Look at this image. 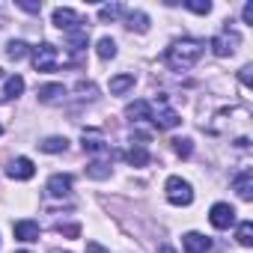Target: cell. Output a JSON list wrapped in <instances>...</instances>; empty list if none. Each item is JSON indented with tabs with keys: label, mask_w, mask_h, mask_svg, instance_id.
<instances>
[{
	"label": "cell",
	"mask_w": 253,
	"mask_h": 253,
	"mask_svg": "<svg viewBox=\"0 0 253 253\" xmlns=\"http://www.w3.org/2000/svg\"><path fill=\"white\" fill-rule=\"evenodd\" d=\"M206 54V42L203 39H194V36H182L176 39L167 51H164V63L173 69V72H188L200 63V57Z\"/></svg>",
	"instance_id": "obj_1"
},
{
	"label": "cell",
	"mask_w": 253,
	"mask_h": 253,
	"mask_svg": "<svg viewBox=\"0 0 253 253\" xmlns=\"http://www.w3.org/2000/svg\"><path fill=\"white\" fill-rule=\"evenodd\" d=\"M149 122L158 131H167V128H176V125L182 122V116H179V110L170 107L167 95H158L155 101H149Z\"/></svg>",
	"instance_id": "obj_2"
},
{
	"label": "cell",
	"mask_w": 253,
	"mask_h": 253,
	"mask_svg": "<svg viewBox=\"0 0 253 253\" xmlns=\"http://www.w3.org/2000/svg\"><path fill=\"white\" fill-rule=\"evenodd\" d=\"M30 57H33V69H36V72H57L60 66L69 63V60L60 54V48L51 45V42H42V45L30 48Z\"/></svg>",
	"instance_id": "obj_3"
},
{
	"label": "cell",
	"mask_w": 253,
	"mask_h": 253,
	"mask_svg": "<svg viewBox=\"0 0 253 253\" xmlns=\"http://www.w3.org/2000/svg\"><path fill=\"white\" fill-rule=\"evenodd\" d=\"M164 194H167V203H170V206H179V209L194 203V188H191V182H185L182 176H170L167 185H164Z\"/></svg>",
	"instance_id": "obj_4"
},
{
	"label": "cell",
	"mask_w": 253,
	"mask_h": 253,
	"mask_svg": "<svg viewBox=\"0 0 253 253\" xmlns=\"http://www.w3.org/2000/svg\"><path fill=\"white\" fill-rule=\"evenodd\" d=\"M81 146H84V152H89V155H98V158H104V161H113L110 143H107L104 134L95 131V128H86V131L81 134Z\"/></svg>",
	"instance_id": "obj_5"
},
{
	"label": "cell",
	"mask_w": 253,
	"mask_h": 253,
	"mask_svg": "<svg viewBox=\"0 0 253 253\" xmlns=\"http://www.w3.org/2000/svg\"><path fill=\"white\" fill-rule=\"evenodd\" d=\"M54 27L63 30V33H72V30H86L89 24L84 21L81 12H75V9H69V6H57V9H54Z\"/></svg>",
	"instance_id": "obj_6"
},
{
	"label": "cell",
	"mask_w": 253,
	"mask_h": 253,
	"mask_svg": "<svg viewBox=\"0 0 253 253\" xmlns=\"http://www.w3.org/2000/svg\"><path fill=\"white\" fill-rule=\"evenodd\" d=\"M241 45V36L235 33V30H229V24L209 42V48H211V54L214 57H229V54H235V48Z\"/></svg>",
	"instance_id": "obj_7"
},
{
	"label": "cell",
	"mask_w": 253,
	"mask_h": 253,
	"mask_svg": "<svg viewBox=\"0 0 253 253\" xmlns=\"http://www.w3.org/2000/svg\"><path fill=\"white\" fill-rule=\"evenodd\" d=\"M209 220H211L214 229H229L235 223V209L229 203H214L211 211H209Z\"/></svg>",
	"instance_id": "obj_8"
},
{
	"label": "cell",
	"mask_w": 253,
	"mask_h": 253,
	"mask_svg": "<svg viewBox=\"0 0 253 253\" xmlns=\"http://www.w3.org/2000/svg\"><path fill=\"white\" fill-rule=\"evenodd\" d=\"M72 176L69 173H54L51 179H48V185H45V191H48V197H54V200H63V197H69L72 194Z\"/></svg>",
	"instance_id": "obj_9"
},
{
	"label": "cell",
	"mask_w": 253,
	"mask_h": 253,
	"mask_svg": "<svg viewBox=\"0 0 253 253\" xmlns=\"http://www.w3.org/2000/svg\"><path fill=\"white\" fill-rule=\"evenodd\" d=\"M6 176H9V179H15V182H27V179H33V176H36V164H33L30 158H24V155H21V158H15V161L6 167Z\"/></svg>",
	"instance_id": "obj_10"
},
{
	"label": "cell",
	"mask_w": 253,
	"mask_h": 253,
	"mask_svg": "<svg viewBox=\"0 0 253 253\" xmlns=\"http://www.w3.org/2000/svg\"><path fill=\"white\" fill-rule=\"evenodd\" d=\"M232 191L244 200V203H250L253 200V170H241V173H235L232 176Z\"/></svg>",
	"instance_id": "obj_11"
},
{
	"label": "cell",
	"mask_w": 253,
	"mask_h": 253,
	"mask_svg": "<svg viewBox=\"0 0 253 253\" xmlns=\"http://www.w3.org/2000/svg\"><path fill=\"white\" fill-rule=\"evenodd\" d=\"M182 244H185V253H206L211 247V238H206L203 232H185Z\"/></svg>",
	"instance_id": "obj_12"
},
{
	"label": "cell",
	"mask_w": 253,
	"mask_h": 253,
	"mask_svg": "<svg viewBox=\"0 0 253 253\" xmlns=\"http://www.w3.org/2000/svg\"><path fill=\"white\" fill-rule=\"evenodd\" d=\"M12 232L18 241H39V223L36 220H15Z\"/></svg>",
	"instance_id": "obj_13"
},
{
	"label": "cell",
	"mask_w": 253,
	"mask_h": 253,
	"mask_svg": "<svg viewBox=\"0 0 253 253\" xmlns=\"http://www.w3.org/2000/svg\"><path fill=\"white\" fill-rule=\"evenodd\" d=\"M122 158H125V161H128L131 167H146V164L152 161V155H149V149H146L143 143H134V146H131L128 152H125V155H122Z\"/></svg>",
	"instance_id": "obj_14"
},
{
	"label": "cell",
	"mask_w": 253,
	"mask_h": 253,
	"mask_svg": "<svg viewBox=\"0 0 253 253\" xmlns=\"http://www.w3.org/2000/svg\"><path fill=\"white\" fill-rule=\"evenodd\" d=\"M36 95H39V101L54 104V101H60V98L66 95V86H63V84H42V86L36 89Z\"/></svg>",
	"instance_id": "obj_15"
},
{
	"label": "cell",
	"mask_w": 253,
	"mask_h": 253,
	"mask_svg": "<svg viewBox=\"0 0 253 253\" xmlns=\"http://www.w3.org/2000/svg\"><path fill=\"white\" fill-rule=\"evenodd\" d=\"M125 27L134 30V33H146V30H149V15H146V12H140V9L125 12Z\"/></svg>",
	"instance_id": "obj_16"
},
{
	"label": "cell",
	"mask_w": 253,
	"mask_h": 253,
	"mask_svg": "<svg viewBox=\"0 0 253 253\" xmlns=\"http://www.w3.org/2000/svg\"><path fill=\"white\" fill-rule=\"evenodd\" d=\"M134 84H137V78H134L131 72H125V75H116V78H110V92H113V95H122V92L134 89Z\"/></svg>",
	"instance_id": "obj_17"
},
{
	"label": "cell",
	"mask_w": 253,
	"mask_h": 253,
	"mask_svg": "<svg viewBox=\"0 0 253 253\" xmlns=\"http://www.w3.org/2000/svg\"><path fill=\"white\" fill-rule=\"evenodd\" d=\"M110 161H104V158H95V161H89L86 164V176L89 179H95V182H101V179H110Z\"/></svg>",
	"instance_id": "obj_18"
},
{
	"label": "cell",
	"mask_w": 253,
	"mask_h": 253,
	"mask_svg": "<svg viewBox=\"0 0 253 253\" xmlns=\"http://www.w3.org/2000/svg\"><path fill=\"white\" fill-rule=\"evenodd\" d=\"M42 152H48V155H60V152H66L69 149V140L66 137H45L42 143H36Z\"/></svg>",
	"instance_id": "obj_19"
},
{
	"label": "cell",
	"mask_w": 253,
	"mask_h": 253,
	"mask_svg": "<svg viewBox=\"0 0 253 253\" xmlns=\"http://www.w3.org/2000/svg\"><path fill=\"white\" fill-rule=\"evenodd\" d=\"M125 116H128L131 122H143V119H149V101H131L128 107H125Z\"/></svg>",
	"instance_id": "obj_20"
},
{
	"label": "cell",
	"mask_w": 253,
	"mask_h": 253,
	"mask_svg": "<svg viewBox=\"0 0 253 253\" xmlns=\"http://www.w3.org/2000/svg\"><path fill=\"white\" fill-rule=\"evenodd\" d=\"M27 54H30V45H27V42H21V39L6 42V57H9V60H15V63H18V60H24Z\"/></svg>",
	"instance_id": "obj_21"
},
{
	"label": "cell",
	"mask_w": 253,
	"mask_h": 253,
	"mask_svg": "<svg viewBox=\"0 0 253 253\" xmlns=\"http://www.w3.org/2000/svg\"><path fill=\"white\" fill-rule=\"evenodd\" d=\"M21 92H24V78L21 75H9L6 86H3V98H18Z\"/></svg>",
	"instance_id": "obj_22"
},
{
	"label": "cell",
	"mask_w": 253,
	"mask_h": 253,
	"mask_svg": "<svg viewBox=\"0 0 253 253\" xmlns=\"http://www.w3.org/2000/svg\"><path fill=\"white\" fill-rule=\"evenodd\" d=\"M95 54H98L101 60H113V57H116V42H113L110 36H101L98 45H95Z\"/></svg>",
	"instance_id": "obj_23"
},
{
	"label": "cell",
	"mask_w": 253,
	"mask_h": 253,
	"mask_svg": "<svg viewBox=\"0 0 253 253\" xmlns=\"http://www.w3.org/2000/svg\"><path fill=\"white\" fill-rule=\"evenodd\" d=\"M235 241H238L241 247H250V244H253V223H250V220H241V223H238Z\"/></svg>",
	"instance_id": "obj_24"
},
{
	"label": "cell",
	"mask_w": 253,
	"mask_h": 253,
	"mask_svg": "<svg viewBox=\"0 0 253 253\" xmlns=\"http://www.w3.org/2000/svg\"><path fill=\"white\" fill-rule=\"evenodd\" d=\"M122 12H125V9H122L119 3H104V6H98V18H101V21H116Z\"/></svg>",
	"instance_id": "obj_25"
},
{
	"label": "cell",
	"mask_w": 253,
	"mask_h": 253,
	"mask_svg": "<svg viewBox=\"0 0 253 253\" xmlns=\"http://www.w3.org/2000/svg\"><path fill=\"white\" fill-rule=\"evenodd\" d=\"M173 143V152L179 155V158H191V152H194V143L188 140V137H176V140H170Z\"/></svg>",
	"instance_id": "obj_26"
},
{
	"label": "cell",
	"mask_w": 253,
	"mask_h": 253,
	"mask_svg": "<svg viewBox=\"0 0 253 253\" xmlns=\"http://www.w3.org/2000/svg\"><path fill=\"white\" fill-rule=\"evenodd\" d=\"M66 39H69L72 51H84L86 48V30H72V33H66Z\"/></svg>",
	"instance_id": "obj_27"
},
{
	"label": "cell",
	"mask_w": 253,
	"mask_h": 253,
	"mask_svg": "<svg viewBox=\"0 0 253 253\" xmlns=\"http://www.w3.org/2000/svg\"><path fill=\"white\" fill-rule=\"evenodd\" d=\"M185 9H191L197 15H209L211 12V3H209V0H185Z\"/></svg>",
	"instance_id": "obj_28"
},
{
	"label": "cell",
	"mask_w": 253,
	"mask_h": 253,
	"mask_svg": "<svg viewBox=\"0 0 253 253\" xmlns=\"http://www.w3.org/2000/svg\"><path fill=\"white\" fill-rule=\"evenodd\" d=\"M54 229H57V232H63L66 238H78V235H81V223H57Z\"/></svg>",
	"instance_id": "obj_29"
},
{
	"label": "cell",
	"mask_w": 253,
	"mask_h": 253,
	"mask_svg": "<svg viewBox=\"0 0 253 253\" xmlns=\"http://www.w3.org/2000/svg\"><path fill=\"white\" fill-rule=\"evenodd\" d=\"M75 89L81 92V98H95V95H98V89H95V84H89V81H81V84H78Z\"/></svg>",
	"instance_id": "obj_30"
},
{
	"label": "cell",
	"mask_w": 253,
	"mask_h": 253,
	"mask_svg": "<svg viewBox=\"0 0 253 253\" xmlns=\"http://www.w3.org/2000/svg\"><path fill=\"white\" fill-rule=\"evenodd\" d=\"M238 81H241L244 86H253V66H244V69L238 72Z\"/></svg>",
	"instance_id": "obj_31"
},
{
	"label": "cell",
	"mask_w": 253,
	"mask_h": 253,
	"mask_svg": "<svg viewBox=\"0 0 253 253\" xmlns=\"http://www.w3.org/2000/svg\"><path fill=\"white\" fill-rule=\"evenodd\" d=\"M18 6L24 12H30V15H39V9H42V3H27V0H18Z\"/></svg>",
	"instance_id": "obj_32"
},
{
	"label": "cell",
	"mask_w": 253,
	"mask_h": 253,
	"mask_svg": "<svg viewBox=\"0 0 253 253\" xmlns=\"http://www.w3.org/2000/svg\"><path fill=\"white\" fill-rule=\"evenodd\" d=\"M241 18H244V24H253V0H247V3H244Z\"/></svg>",
	"instance_id": "obj_33"
},
{
	"label": "cell",
	"mask_w": 253,
	"mask_h": 253,
	"mask_svg": "<svg viewBox=\"0 0 253 253\" xmlns=\"http://www.w3.org/2000/svg\"><path fill=\"white\" fill-rule=\"evenodd\" d=\"M86 253H107L98 241H86Z\"/></svg>",
	"instance_id": "obj_34"
},
{
	"label": "cell",
	"mask_w": 253,
	"mask_h": 253,
	"mask_svg": "<svg viewBox=\"0 0 253 253\" xmlns=\"http://www.w3.org/2000/svg\"><path fill=\"white\" fill-rule=\"evenodd\" d=\"M235 146H238V149H247V146H250V137H238Z\"/></svg>",
	"instance_id": "obj_35"
},
{
	"label": "cell",
	"mask_w": 253,
	"mask_h": 253,
	"mask_svg": "<svg viewBox=\"0 0 253 253\" xmlns=\"http://www.w3.org/2000/svg\"><path fill=\"white\" fill-rule=\"evenodd\" d=\"M158 253H176V250H173L170 244H161V247H158Z\"/></svg>",
	"instance_id": "obj_36"
},
{
	"label": "cell",
	"mask_w": 253,
	"mask_h": 253,
	"mask_svg": "<svg viewBox=\"0 0 253 253\" xmlns=\"http://www.w3.org/2000/svg\"><path fill=\"white\" fill-rule=\"evenodd\" d=\"M3 24H6V12H3V9H0V27H3Z\"/></svg>",
	"instance_id": "obj_37"
},
{
	"label": "cell",
	"mask_w": 253,
	"mask_h": 253,
	"mask_svg": "<svg viewBox=\"0 0 253 253\" xmlns=\"http://www.w3.org/2000/svg\"><path fill=\"white\" fill-rule=\"evenodd\" d=\"M51 253H72V250H51Z\"/></svg>",
	"instance_id": "obj_38"
},
{
	"label": "cell",
	"mask_w": 253,
	"mask_h": 253,
	"mask_svg": "<svg viewBox=\"0 0 253 253\" xmlns=\"http://www.w3.org/2000/svg\"><path fill=\"white\" fill-rule=\"evenodd\" d=\"M18 253H30V250H18Z\"/></svg>",
	"instance_id": "obj_39"
},
{
	"label": "cell",
	"mask_w": 253,
	"mask_h": 253,
	"mask_svg": "<svg viewBox=\"0 0 253 253\" xmlns=\"http://www.w3.org/2000/svg\"><path fill=\"white\" fill-rule=\"evenodd\" d=\"M0 101H3V98H0Z\"/></svg>",
	"instance_id": "obj_40"
}]
</instances>
